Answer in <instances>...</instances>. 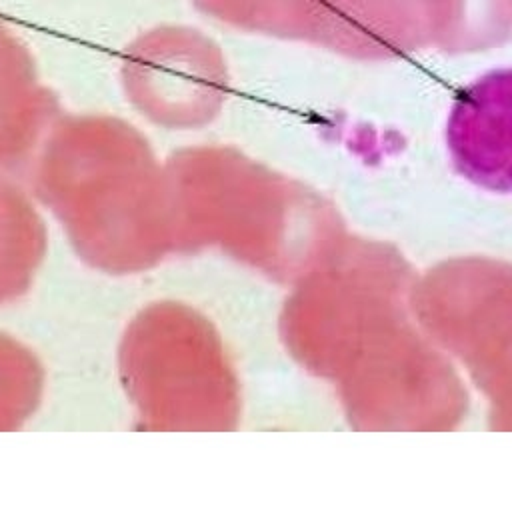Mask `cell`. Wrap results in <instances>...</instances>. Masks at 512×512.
Returning <instances> with one entry per match:
<instances>
[{
  "label": "cell",
  "mask_w": 512,
  "mask_h": 512,
  "mask_svg": "<svg viewBox=\"0 0 512 512\" xmlns=\"http://www.w3.org/2000/svg\"><path fill=\"white\" fill-rule=\"evenodd\" d=\"M128 100L148 120L172 128L212 120L228 92L218 44L188 26H160L138 36L122 56Z\"/></svg>",
  "instance_id": "obj_1"
},
{
  "label": "cell",
  "mask_w": 512,
  "mask_h": 512,
  "mask_svg": "<svg viewBox=\"0 0 512 512\" xmlns=\"http://www.w3.org/2000/svg\"><path fill=\"white\" fill-rule=\"evenodd\" d=\"M444 138L464 178L512 192V66L486 70L454 94Z\"/></svg>",
  "instance_id": "obj_2"
},
{
  "label": "cell",
  "mask_w": 512,
  "mask_h": 512,
  "mask_svg": "<svg viewBox=\"0 0 512 512\" xmlns=\"http://www.w3.org/2000/svg\"><path fill=\"white\" fill-rule=\"evenodd\" d=\"M56 108L28 48L0 20V162L28 156L56 124Z\"/></svg>",
  "instance_id": "obj_3"
},
{
  "label": "cell",
  "mask_w": 512,
  "mask_h": 512,
  "mask_svg": "<svg viewBox=\"0 0 512 512\" xmlns=\"http://www.w3.org/2000/svg\"><path fill=\"white\" fill-rule=\"evenodd\" d=\"M104 186H106V190H108V186H110V180L108 178H104ZM106 194V202H110V192H104Z\"/></svg>",
  "instance_id": "obj_4"
}]
</instances>
